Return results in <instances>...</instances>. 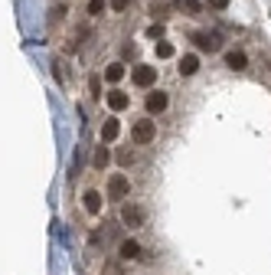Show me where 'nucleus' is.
Listing matches in <instances>:
<instances>
[{
    "instance_id": "nucleus-5",
    "label": "nucleus",
    "mask_w": 271,
    "mask_h": 275,
    "mask_svg": "<svg viewBox=\"0 0 271 275\" xmlns=\"http://www.w3.org/2000/svg\"><path fill=\"white\" fill-rule=\"evenodd\" d=\"M121 134V125H118V118H105V125H101V141L111 144Z\"/></svg>"
},
{
    "instance_id": "nucleus-19",
    "label": "nucleus",
    "mask_w": 271,
    "mask_h": 275,
    "mask_svg": "<svg viewBox=\"0 0 271 275\" xmlns=\"http://www.w3.org/2000/svg\"><path fill=\"white\" fill-rule=\"evenodd\" d=\"M147 36H150V39H160V36H163V26H160V23H154V26L147 30Z\"/></svg>"
},
{
    "instance_id": "nucleus-9",
    "label": "nucleus",
    "mask_w": 271,
    "mask_h": 275,
    "mask_svg": "<svg viewBox=\"0 0 271 275\" xmlns=\"http://www.w3.org/2000/svg\"><path fill=\"white\" fill-rule=\"evenodd\" d=\"M108 105H111V111H124L128 105H131V98H128L124 92H118V89H115V92H108Z\"/></svg>"
},
{
    "instance_id": "nucleus-15",
    "label": "nucleus",
    "mask_w": 271,
    "mask_h": 275,
    "mask_svg": "<svg viewBox=\"0 0 271 275\" xmlns=\"http://www.w3.org/2000/svg\"><path fill=\"white\" fill-rule=\"evenodd\" d=\"M157 59H170V56H173V46H170V43H157Z\"/></svg>"
},
{
    "instance_id": "nucleus-10",
    "label": "nucleus",
    "mask_w": 271,
    "mask_h": 275,
    "mask_svg": "<svg viewBox=\"0 0 271 275\" xmlns=\"http://www.w3.org/2000/svg\"><path fill=\"white\" fill-rule=\"evenodd\" d=\"M92 164L98 167V171H105V167L111 164V151L105 148V141H101V148H95V157H92Z\"/></svg>"
},
{
    "instance_id": "nucleus-13",
    "label": "nucleus",
    "mask_w": 271,
    "mask_h": 275,
    "mask_svg": "<svg viewBox=\"0 0 271 275\" xmlns=\"http://www.w3.org/2000/svg\"><path fill=\"white\" fill-rule=\"evenodd\" d=\"M85 210L88 213H98L101 210V193H98V190H88V193H85Z\"/></svg>"
},
{
    "instance_id": "nucleus-21",
    "label": "nucleus",
    "mask_w": 271,
    "mask_h": 275,
    "mask_svg": "<svg viewBox=\"0 0 271 275\" xmlns=\"http://www.w3.org/2000/svg\"><path fill=\"white\" fill-rule=\"evenodd\" d=\"M118 161H121V164H131L134 154H131V151H121V154H118Z\"/></svg>"
},
{
    "instance_id": "nucleus-12",
    "label": "nucleus",
    "mask_w": 271,
    "mask_h": 275,
    "mask_svg": "<svg viewBox=\"0 0 271 275\" xmlns=\"http://www.w3.org/2000/svg\"><path fill=\"white\" fill-rule=\"evenodd\" d=\"M140 256V246L134 243V239H124L121 243V259H137Z\"/></svg>"
},
{
    "instance_id": "nucleus-11",
    "label": "nucleus",
    "mask_w": 271,
    "mask_h": 275,
    "mask_svg": "<svg viewBox=\"0 0 271 275\" xmlns=\"http://www.w3.org/2000/svg\"><path fill=\"white\" fill-rule=\"evenodd\" d=\"M225 66L239 72V69H245V66H248V56L245 53H229V56H225Z\"/></svg>"
},
{
    "instance_id": "nucleus-14",
    "label": "nucleus",
    "mask_w": 271,
    "mask_h": 275,
    "mask_svg": "<svg viewBox=\"0 0 271 275\" xmlns=\"http://www.w3.org/2000/svg\"><path fill=\"white\" fill-rule=\"evenodd\" d=\"M121 76H124V66L121 63H111L108 69H105V79H108V82H118Z\"/></svg>"
},
{
    "instance_id": "nucleus-3",
    "label": "nucleus",
    "mask_w": 271,
    "mask_h": 275,
    "mask_svg": "<svg viewBox=\"0 0 271 275\" xmlns=\"http://www.w3.org/2000/svg\"><path fill=\"white\" fill-rule=\"evenodd\" d=\"M131 79H134V86L137 89H150L157 82V69L154 66H137V69L131 72Z\"/></svg>"
},
{
    "instance_id": "nucleus-7",
    "label": "nucleus",
    "mask_w": 271,
    "mask_h": 275,
    "mask_svg": "<svg viewBox=\"0 0 271 275\" xmlns=\"http://www.w3.org/2000/svg\"><path fill=\"white\" fill-rule=\"evenodd\" d=\"M163 108H167V95H163V92H150L147 95V111H150V115H160Z\"/></svg>"
},
{
    "instance_id": "nucleus-20",
    "label": "nucleus",
    "mask_w": 271,
    "mask_h": 275,
    "mask_svg": "<svg viewBox=\"0 0 271 275\" xmlns=\"http://www.w3.org/2000/svg\"><path fill=\"white\" fill-rule=\"evenodd\" d=\"M88 89H92V95H101V79H98V76H95V79H92V82H88Z\"/></svg>"
},
{
    "instance_id": "nucleus-22",
    "label": "nucleus",
    "mask_w": 271,
    "mask_h": 275,
    "mask_svg": "<svg viewBox=\"0 0 271 275\" xmlns=\"http://www.w3.org/2000/svg\"><path fill=\"white\" fill-rule=\"evenodd\" d=\"M209 3H212L216 10H225V7H229V0H209Z\"/></svg>"
},
{
    "instance_id": "nucleus-1",
    "label": "nucleus",
    "mask_w": 271,
    "mask_h": 275,
    "mask_svg": "<svg viewBox=\"0 0 271 275\" xmlns=\"http://www.w3.org/2000/svg\"><path fill=\"white\" fill-rule=\"evenodd\" d=\"M154 134H157V125L154 121H134V128H131V138H134V144H150L154 141Z\"/></svg>"
},
{
    "instance_id": "nucleus-18",
    "label": "nucleus",
    "mask_w": 271,
    "mask_h": 275,
    "mask_svg": "<svg viewBox=\"0 0 271 275\" xmlns=\"http://www.w3.org/2000/svg\"><path fill=\"white\" fill-rule=\"evenodd\" d=\"M128 3H131V0H111V10H115V13H124Z\"/></svg>"
},
{
    "instance_id": "nucleus-17",
    "label": "nucleus",
    "mask_w": 271,
    "mask_h": 275,
    "mask_svg": "<svg viewBox=\"0 0 271 275\" xmlns=\"http://www.w3.org/2000/svg\"><path fill=\"white\" fill-rule=\"evenodd\" d=\"M101 10H105V0H88V13L92 16H98Z\"/></svg>"
},
{
    "instance_id": "nucleus-8",
    "label": "nucleus",
    "mask_w": 271,
    "mask_h": 275,
    "mask_svg": "<svg viewBox=\"0 0 271 275\" xmlns=\"http://www.w3.org/2000/svg\"><path fill=\"white\" fill-rule=\"evenodd\" d=\"M196 69H200V56H196V53H186L183 59H180V76H193Z\"/></svg>"
},
{
    "instance_id": "nucleus-2",
    "label": "nucleus",
    "mask_w": 271,
    "mask_h": 275,
    "mask_svg": "<svg viewBox=\"0 0 271 275\" xmlns=\"http://www.w3.org/2000/svg\"><path fill=\"white\" fill-rule=\"evenodd\" d=\"M128 193H131V181L124 174H115L108 181V200H124Z\"/></svg>"
},
{
    "instance_id": "nucleus-6",
    "label": "nucleus",
    "mask_w": 271,
    "mask_h": 275,
    "mask_svg": "<svg viewBox=\"0 0 271 275\" xmlns=\"http://www.w3.org/2000/svg\"><path fill=\"white\" fill-rule=\"evenodd\" d=\"M121 220H124V226H140V223H144V210H140V206H124Z\"/></svg>"
},
{
    "instance_id": "nucleus-16",
    "label": "nucleus",
    "mask_w": 271,
    "mask_h": 275,
    "mask_svg": "<svg viewBox=\"0 0 271 275\" xmlns=\"http://www.w3.org/2000/svg\"><path fill=\"white\" fill-rule=\"evenodd\" d=\"M180 7H183L186 13H200V10H203V3H200V0H180Z\"/></svg>"
},
{
    "instance_id": "nucleus-4",
    "label": "nucleus",
    "mask_w": 271,
    "mask_h": 275,
    "mask_svg": "<svg viewBox=\"0 0 271 275\" xmlns=\"http://www.w3.org/2000/svg\"><path fill=\"white\" fill-rule=\"evenodd\" d=\"M193 43L203 49V53H216L222 43H219V36L216 33H193Z\"/></svg>"
}]
</instances>
